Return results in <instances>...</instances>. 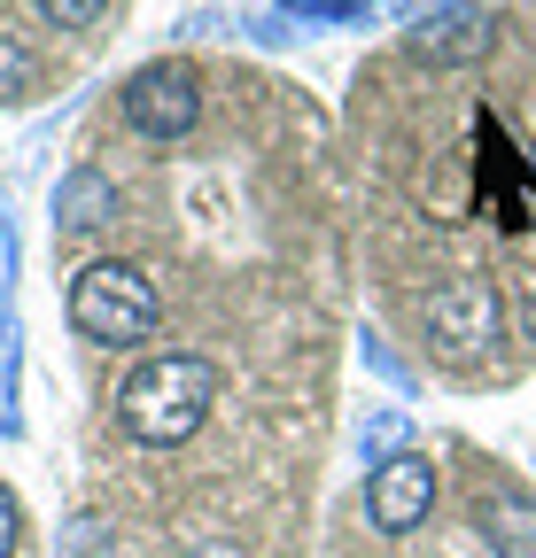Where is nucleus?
Returning a JSON list of instances; mask_svg holds the SVG:
<instances>
[{
    "label": "nucleus",
    "mask_w": 536,
    "mask_h": 558,
    "mask_svg": "<svg viewBox=\"0 0 536 558\" xmlns=\"http://www.w3.org/2000/svg\"><path fill=\"white\" fill-rule=\"evenodd\" d=\"M211 403H218V373H211V357H194V349H164V357H148L117 388L124 435L148 442V450H179L211 418Z\"/></svg>",
    "instance_id": "obj_1"
},
{
    "label": "nucleus",
    "mask_w": 536,
    "mask_h": 558,
    "mask_svg": "<svg viewBox=\"0 0 536 558\" xmlns=\"http://www.w3.org/2000/svg\"><path fill=\"white\" fill-rule=\"evenodd\" d=\"M71 326L102 349H132V341H148L164 326V303L132 264H86L71 279Z\"/></svg>",
    "instance_id": "obj_2"
},
{
    "label": "nucleus",
    "mask_w": 536,
    "mask_h": 558,
    "mask_svg": "<svg viewBox=\"0 0 536 558\" xmlns=\"http://www.w3.org/2000/svg\"><path fill=\"white\" fill-rule=\"evenodd\" d=\"M428 505H436V465H428V450H396V458H381V465L366 473V520H373L381 535H413V527L428 520Z\"/></svg>",
    "instance_id": "obj_3"
},
{
    "label": "nucleus",
    "mask_w": 536,
    "mask_h": 558,
    "mask_svg": "<svg viewBox=\"0 0 536 558\" xmlns=\"http://www.w3.org/2000/svg\"><path fill=\"white\" fill-rule=\"evenodd\" d=\"M124 117L141 124L148 140H179L194 117H203L194 70H187V62H148V70H132V86H124Z\"/></svg>",
    "instance_id": "obj_4"
},
{
    "label": "nucleus",
    "mask_w": 536,
    "mask_h": 558,
    "mask_svg": "<svg viewBox=\"0 0 536 558\" xmlns=\"http://www.w3.org/2000/svg\"><path fill=\"white\" fill-rule=\"evenodd\" d=\"M505 326V303L490 279H443V288L428 295V333L451 349V357H466V349H490Z\"/></svg>",
    "instance_id": "obj_5"
},
{
    "label": "nucleus",
    "mask_w": 536,
    "mask_h": 558,
    "mask_svg": "<svg viewBox=\"0 0 536 558\" xmlns=\"http://www.w3.org/2000/svg\"><path fill=\"white\" fill-rule=\"evenodd\" d=\"M483 535L498 558H536V497L521 488H483Z\"/></svg>",
    "instance_id": "obj_6"
},
{
    "label": "nucleus",
    "mask_w": 536,
    "mask_h": 558,
    "mask_svg": "<svg viewBox=\"0 0 536 558\" xmlns=\"http://www.w3.org/2000/svg\"><path fill=\"white\" fill-rule=\"evenodd\" d=\"M413 47H420L428 62H475V54L490 47V16H483V9H451V16H436V24H420Z\"/></svg>",
    "instance_id": "obj_7"
},
{
    "label": "nucleus",
    "mask_w": 536,
    "mask_h": 558,
    "mask_svg": "<svg viewBox=\"0 0 536 558\" xmlns=\"http://www.w3.org/2000/svg\"><path fill=\"white\" fill-rule=\"evenodd\" d=\"M109 209H117V194H109L102 171H71V179H62V194H55V218H62V226H102Z\"/></svg>",
    "instance_id": "obj_8"
},
{
    "label": "nucleus",
    "mask_w": 536,
    "mask_h": 558,
    "mask_svg": "<svg viewBox=\"0 0 536 558\" xmlns=\"http://www.w3.org/2000/svg\"><path fill=\"white\" fill-rule=\"evenodd\" d=\"M32 78H39V62H32V47H16V39H0V101H16V94H32Z\"/></svg>",
    "instance_id": "obj_9"
},
{
    "label": "nucleus",
    "mask_w": 536,
    "mask_h": 558,
    "mask_svg": "<svg viewBox=\"0 0 536 558\" xmlns=\"http://www.w3.org/2000/svg\"><path fill=\"white\" fill-rule=\"evenodd\" d=\"M102 9H109V0H39V16H47L55 32H86Z\"/></svg>",
    "instance_id": "obj_10"
},
{
    "label": "nucleus",
    "mask_w": 536,
    "mask_h": 558,
    "mask_svg": "<svg viewBox=\"0 0 536 558\" xmlns=\"http://www.w3.org/2000/svg\"><path fill=\"white\" fill-rule=\"evenodd\" d=\"M396 442H405V418L396 411H381L373 427H366V465H381V458H396Z\"/></svg>",
    "instance_id": "obj_11"
},
{
    "label": "nucleus",
    "mask_w": 536,
    "mask_h": 558,
    "mask_svg": "<svg viewBox=\"0 0 536 558\" xmlns=\"http://www.w3.org/2000/svg\"><path fill=\"white\" fill-rule=\"evenodd\" d=\"M16 527H24V520H16V497H9V488H0V558L16 550Z\"/></svg>",
    "instance_id": "obj_12"
},
{
    "label": "nucleus",
    "mask_w": 536,
    "mask_h": 558,
    "mask_svg": "<svg viewBox=\"0 0 536 558\" xmlns=\"http://www.w3.org/2000/svg\"><path fill=\"white\" fill-rule=\"evenodd\" d=\"M179 558H241L234 543H194V550H179Z\"/></svg>",
    "instance_id": "obj_13"
},
{
    "label": "nucleus",
    "mask_w": 536,
    "mask_h": 558,
    "mask_svg": "<svg viewBox=\"0 0 536 558\" xmlns=\"http://www.w3.org/2000/svg\"><path fill=\"white\" fill-rule=\"evenodd\" d=\"M521 333H528V341H536V295H528V311H521Z\"/></svg>",
    "instance_id": "obj_14"
}]
</instances>
